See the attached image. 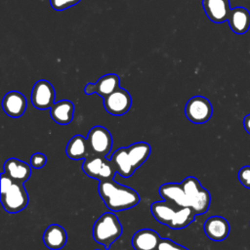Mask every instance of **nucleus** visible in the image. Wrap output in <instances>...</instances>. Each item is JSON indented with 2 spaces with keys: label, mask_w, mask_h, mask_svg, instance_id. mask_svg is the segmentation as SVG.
I'll list each match as a JSON object with an SVG mask.
<instances>
[{
  "label": "nucleus",
  "mask_w": 250,
  "mask_h": 250,
  "mask_svg": "<svg viewBox=\"0 0 250 250\" xmlns=\"http://www.w3.org/2000/svg\"><path fill=\"white\" fill-rule=\"evenodd\" d=\"M150 146L146 142H138L127 147L116 149L110 156V161L123 178H130L149 157Z\"/></svg>",
  "instance_id": "nucleus-1"
},
{
  "label": "nucleus",
  "mask_w": 250,
  "mask_h": 250,
  "mask_svg": "<svg viewBox=\"0 0 250 250\" xmlns=\"http://www.w3.org/2000/svg\"><path fill=\"white\" fill-rule=\"evenodd\" d=\"M98 190L105 206L112 212L131 209L140 202V195L135 189L120 185L113 179L101 181Z\"/></svg>",
  "instance_id": "nucleus-2"
},
{
  "label": "nucleus",
  "mask_w": 250,
  "mask_h": 250,
  "mask_svg": "<svg viewBox=\"0 0 250 250\" xmlns=\"http://www.w3.org/2000/svg\"><path fill=\"white\" fill-rule=\"evenodd\" d=\"M150 211L156 221L172 229L187 228L196 216L190 207L179 206L167 200L153 202Z\"/></svg>",
  "instance_id": "nucleus-3"
},
{
  "label": "nucleus",
  "mask_w": 250,
  "mask_h": 250,
  "mask_svg": "<svg viewBox=\"0 0 250 250\" xmlns=\"http://www.w3.org/2000/svg\"><path fill=\"white\" fill-rule=\"evenodd\" d=\"M0 193L2 206L8 213H19L28 204V194L23 184L14 182L4 172L1 174Z\"/></svg>",
  "instance_id": "nucleus-4"
},
{
  "label": "nucleus",
  "mask_w": 250,
  "mask_h": 250,
  "mask_svg": "<svg viewBox=\"0 0 250 250\" xmlns=\"http://www.w3.org/2000/svg\"><path fill=\"white\" fill-rule=\"evenodd\" d=\"M92 234L97 243L109 249L122 234L121 223L113 212H105L94 223Z\"/></svg>",
  "instance_id": "nucleus-5"
},
{
  "label": "nucleus",
  "mask_w": 250,
  "mask_h": 250,
  "mask_svg": "<svg viewBox=\"0 0 250 250\" xmlns=\"http://www.w3.org/2000/svg\"><path fill=\"white\" fill-rule=\"evenodd\" d=\"M180 184L184 190L186 207H190L196 216L206 213L211 203L210 192L192 176L187 177Z\"/></svg>",
  "instance_id": "nucleus-6"
},
{
  "label": "nucleus",
  "mask_w": 250,
  "mask_h": 250,
  "mask_svg": "<svg viewBox=\"0 0 250 250\" xmlns=\"http://www.w3.org/2000/svg\"><path fill=\"white\" fill-rule=\"evenodd\" d=\"M83 172L90 178L99 182L113 179L116 171L110 161L104 156L91 154L82 163Z\"/></svg>",
  "instance_id": "nucleus-7"
},
{
  "label": "nucleus",
  "mask_w": 250,
  "mask_h": 250,
  "mask_svg": "<svg viewBox=\"0 0 250 250\" xmlns=\"http://www.w3.org/2000/svg\"><path fill=\"white\" fill-rule=\"evenodd\" d=\"M87 141L91 154L106 157L112 149V136L104 126H94L90 129Z\"/></svg>",
  "instance_id": "nucleus-8"
},
{
  "label": "nucleus",
  "mask_w": 250,
  "mask_h": 250,
  "mask_svg": "<svg viewBox=\"0 0 250 250\" xmlns=\"http://www.w3.org/2000/svg\"><path fill=\"white\" fill-rule=\"evenodd\" d=\"M187 118L194 124H203L209 121L213 114V107L208 99L203 96L190 98L185 106Z\"/></svg>",
  "instance_id": "nucleus-9"
},
{
  "label": "nucleus",
  "mask_w": 250,
  "mask_h": 250,
  "mask_svg": "<svg viewBox=\"0 0 250 250\" xmlns=\"http://www.w3.org/2000/svg\"><path fill=\"white\" fill-rule=\"evenodd\" d=\"M31 103L37 109H50L55 104L56 92L53 85L44 79L38 80L31 91Z\"/></svg>",
  "instance_id": "nucleus-10"
},
{
  "label": "nucleus",
  "mask_w": 250,
  "mask_h": 250,
  "mask_svg": "<svg viewBox=\"0 0 250 250\" xmlns=\"http://www.w3.org/2000/svg\"><path fill=\"white\" fill-rule=\"evenodd\" d=\"M132 105V98L129 92L123 88H118L105 98H104V106L105 110L114 116L124 115L129 111Z\"/></svg>",
  "instance_id": "nucleus-11"
},
{
  "label": "nucleus",
  "mask_w": 250,
  "mask_h": 250,
  "mask_svg": "<svg viewBox=\"0 0 250 250\" xmlns=\"http://www.w3.org/2000/svg\"><path fill=\"white\" fill-rule=\"evenodd\" d=\"M27 106V102L23 94L18 91L8 92L2 101V107L4 112L12 117L19 118L23 115Z\"/></svg>",
  "instance_id": "nucleus-12"
},
{
  "label": "nucleus",
  "mask_w": 250,
  "mask_h": 250,
  "mask_svg": "<svg viewBox=\"0 0 250 250\" xmlns=\"http://www.w3.org/2000/svg\"><path fill=\"white\" fill-rule=\"evenodd\" d=\"M204 232L213 241H223L229 234V224L221 216L209 217L204 223Z\"/></svg>",
  "instance_id": "nucleus-13"
},
{
  "label": "nucleus",
  "mask_w": 250,
  "mask_h": 250,
  "mask_svg": "<svg viewBox=\"0 0 250 250\" xmlns=\"http://www.w3.org/2000/svg\"><path fill=\"white\" fill-rule=\"evenodd\" d=\"M204 12L209 20L215 23L227 21L229 16V0H202Z\"/></svg>",
  "instance_id": "nucleus-14"
},
{
  "label": "nucleus",
  "mask_w": 250,
  "mask_h": 250,
  "mask_svg": "<svg viewBox=\"0 0 250 250\" xmlns=\"http://www.w3.org/2000/svg\"><path fill=\"white\" fill-rule=\"evenodd\" d=\"M4 173L14 182L24 184L31 176V166L18 158L12 157L5 161Z\"/></svg>",
  "instance_id": "nucleus-15"
},
{
  "label": "nucleus",
  "mask_w": 250,
  "mask_h": 250,
  "mask_svg": "<svg viewBox=\"0 0 250 250\" xmlns=\"http://www.w3.org/2000/svg\"><path fill=\"white\" fill-rule=\"evenodd\" d=\"M161 240L160 235L151 229H142L135 232L131 244L135 250H156Z\"/></svg>",
  "instance_id": "nucleus-16"
},
{
  "label": "nucleus",
  "mask_w": 250,
  "mask_h": 250,
  "mask_svg": "<svg viewBox=\"0 0 250 250\" xmlns=\"http://www.w3.org/2000/svg\"><path fill=\"white\" fill-rule=\"evenodd\" d=\"M67 241V234L62 226L58 224L50 225L44 231L43 242L51 250H60L63 248Z\"/></svg>",
  "instance_id": "nucleus-17"
},
{
  "label": "nucleus",
  "mask_w": 250,
  "mask_h": 250,
  "mask_svg": "<svg viewBox=\"0 0 250 250\" xmlns=\"http://www.w3.org/2000/svg\"><path fill=\"white\" fill-rule=\"evenodd\" d=\"M230 29L236 34H244L250 28V12L244 7L232 8L228 19Z\"/></svg>",
  "instance_id": "nucleus-18"
},
{
  "label": "nucleus",
  "mask_w": 250,
  "mask_h": 250,
  "mask_svg": "<svg viewBox=\"0 0 250 250\" xmlns=\"http://www.w3.org/2000/svg\"><path fill=\"white\" fill-rule=\"evenodd\" d=\"M52 119L60 125L69 124L74 115V104L68 100H62L53 104L50 108Z\"/></svg>",
  "instance_id": "nucleus-19"
},
{
  "label": "nucleus",
  "mask_w": 250,
  "mask_h": 250,
  "mask_svg": "<svg viewBox=\"0 0 250 250\" xmlns=\"http://www.w3.org/2000/svg\"><path fill=\"white\" fill-rule=\"evenodd\" d=\"M65 153L68 158L72 160L85 159L91 155L87 138L82 135L73 136L67 143Z\"/></svg>",
  "instance_id": "nucleus-20"
},
{
  "label": "nucleus",
  "mask_w": 250,
  "mask_h": 250,
  "mask_svg": "<svg viewBox=\"0 0 250 250\" xmlns=\"http://www.w3.org/2000/svg\"><path fill=\"white\" fill-rule=\"evenodd\" d=\"M120 78L117 74L109 73L102 76L95 83V93L101 96L102 98H105L116 89L119 88Z\"/></svg>",
  "instance_id": "nucleus-21"
},
{
  "label": "nucleus",
  "mask_w": 250,
  "mask_h": 250,
  "mask_svg": "<svg viewBox=\"0 0 250 250\" xmlns=\"http://www.w3.org/2000/svg\"><path fill=\"white\" fill-rule=\"evenodd\" d=\"M156 250H188V249L169 238H161Z\"/></svg>",
  "instance_id": "nucleus-22"
},
{
  "label": "nucleus",
  "mask_w": 250,
  "mask_h": 250,
  "mask_svg": "<svg viewBox=\"0 0 250 250\" xmlns=\"http://www.w3.org/2000/svg\"><path fill=\"white\" fill-rule=\"evenodd\" d=\"M81 0H50V4L56 11H63L76 5Z\"/></svg>",
  "instance_id": "nucleus-23"
},
{
  "label": "nucleus",
  "mask_w": 250,
  "mask_h": 250,
  "mask_svg": "<svg viewBox=\"0 0 250 250\" xmlns=\"http://www.w3.org/2000/svg\"><path fill=\"white\" fill-rule=\"evenodd\" d=\"M47 163V157L41 152H35L30 157V166L34 169H41Z\"/></svg>",
  "instance_id": "nucleus-24"
},
{
  "label": "nucleus",
  "mask_w": 250,
  "mask_h": 250,
  "mask_svg": "<svg viewBox=\"0 0 250 250\" xmlns=\"http://www.w3.org/2000/svg\"><path fill=\"white\" fill-rule=\"evenodd\" d=\"M237 176L241 185L250 189V166L246 165L240 168Z\"/></svg>",
  "instance_id": "nucleus-25"
},
{
  "label": "nucleus",
  "mask_w": 250,
  "mask_h": 250,
  "mask_svg": "<svg viewBox=\"0 0 250 250\" xmlns=\"http://www.w3.org/2000/svg\"><path fill=\"white\" fill-rule=\"evenodd\" d=\"M84 93L86 95H92L95 93V83H88L84 87Z\"/></svg>",
  "instance_id": "nucleus-26"
},
{
  "label": "nucleus",
  "mask_w": 250,
  "mask_h": 250,
  "mask_svg": "<svg viewBox=\"0 0 250 250\" xmlns=\"http://www.w3.org/2000/svg\"><path fill=\"white\" fill-rule=\"evenodd\" d=\"M243 127L245 131L250 135V113L245 115L243 118Z\"/></svg>",
  "instance_id": "nucleus-27"
},
{
  "label": "nucleus",
  "mask_w": 250,
  "mask_h": 250,
  "mask_svg": "<svg viewBox=\"0 0 250 250\" xmlns=\"http://www.w3.org/2000/svg\"><path fill=\"white\" fill-rule=\"evenodd\" d=\"M95 250H100V249H95Z\"/></svg>",
  "instance_id": "nucleus-28"
}]
</instances>
